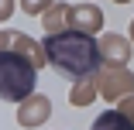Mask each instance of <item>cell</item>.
Returning a JSON list of instances; mask_svg holds the SVG:
<instances>
[{
    "label": "cell",
    "mask_w": 134,
    "mask_h": 130,
    "mask_svg": "<svg viewBox=\"0 0 134 130\" xmlns=\"http://www.w3.org/2000/svg\"><path fill=\"white\" fill-rule=\"evenodd\" d=\"M72 21H76V28H86V31H96V28H103V17H100V10L96 7H72Z\"/></svg>",
    "instance_id": "cell-8"
},
{
    "label": "cell",
    "mask_w": 134,
    "mask_h": 130,
    "mask_svg": "<svg viewBox=\"0 0 134 130\" xmlns=\"http://www.w3.org/2000/svg\"><path fill=\"white\" fill-rule=\"evenodd\" d=\"M41 48H45L48 65L59 75H69V79H86V75H93L96 65L103 62V51L93 41V34L90 31H76V28L48 34Z\"/></svg>",
    "instance_id": "cell-1"
},
{
    "label": "cell",
    "mask_w": 134,
    "mask_h": 130,
    "mask_svg": "<svg viewBox=\"0 0 134 130\" xmlns=\"http://www.w3.org/2000/svg\"><path fill=\"white\" fill-rule=\"evenodd\" d=\"M120 110H124V113H127V116H131V120H134V99H131V96H127V99H124V106H120Z\"/></svg>",
    "instance_id": "cell-12"
},
{
    "label": "cell",
    "mask_w": 134,
    "mask_h": 130,
    "mask_svg": "<svg viewBox=\"0 0 134 130\" xmlns=\"http://www.w3.org/2000/svg\"><path fill=\"white\" fill-rule=\"evenodd\" d=\"M69 17H72L69 7H55V10H48V14H45V28H48V34L65 31V21H69Z\"/></svg>",
    "instance_id": "cell-9"
},
{
    "label": "cell",
    "mask_w": 134,
    "mask_h": 130,
    "mask_svg": "<svg viewBox=\"0 0 134 130\" xmlns=\"http://www.w3.org/2000/svg\"><path fill=\"white\" fill-rule=\"evenodd\" d=\"M100 51H103V62H110V65H124L127 62V41H120L117 34H107L100 41Z\"/></svg>",
    "instance_id": "cell-6"
},
{
    "label": "cell",
    "mask_w": 134,
    "mask_h": 130,
    "mask_svg": "<svg viewBox=\"0 0 134 130\" xmlns=\"http://www.w3.org/2000/svg\"><path fill=\"white\" fill-rule=\"evenodd\" d=\"M90 130H134V120L124 113V110H107L93 120Z\"/></svg>",
    "instance_id": "cell-5"
},
{
    "label": "cell",
    "mask_w": 134,
    "mask_h": 130,
    "mask_svg": "<svg viewBox=\"0 0 134 130\" xmlns=\"http://www.w3.org/2000/svg\"><path fill=\"white\" fill-rule=\"evenodd\" d=\"M48 113H52V99L48 96H28V99L21 103V110H17V120L24 127H38Z\"/></svg>",
    "instance_id": "cell-4"
},
{
    "label": "cell",
    "mask_w": 134,
    "mask_h": 130,
    "mask_svg": "<svg viewBox=\"0 0 134 130\" xmlns=\"http://www.w3.org/2000/svg\"><path fill=\"white\" fill-rule=\"evenodd\" d=\"M131 38H134V24H131Z\"/></svg>",
    "instance_id": "cell-14"
},
{
    "label": "cell",
    "mask_w": 134,
    "mask_h": 130,
    "mask_svg": "<svg viewBox=\"0 0 134 130\" xmlns=\"http://www.w3.org/2000/svg\"><path fill=\"white\" fill-rule=\"evenodd\" d=\"M4 45H21V55H28L35 65H41V62H48L45 58V48H38L35 41H28V38H21V34H14V31H4Z\"/></svg>",
    "instance_id": "cell-7"
},
{
    "label": "cell",
    "mask_w": 134,
    "mask_h": 130,
    "mask_svg": "<svg viewBox=\"0 0 134 130\" xmlns=\"http://www.w3.org/2000/svg\"><path fill=\"white\" fill-rule=\"evenodd\" d=\"M114 4H127V0H114Z\"/></svg>",
    "instance_id": "cell-13"
},
{
    "label": "cell",
    "mask_w": 134,
    "mask_h": 130,
    "mask_svg": "<svg viewBox=\"0 0 134 130\" xmlns=\"http://www.w3.org/2000/svg\"><path fill=\"white\" fill-rule=\"evenodd\" d=\"M35 62L28 55L4 48L0 55V82H4V99L10 103H24L28 96H35Z\"/></svg>",
    "instance_id": "cell-2"
},
{
    "label": "cell",
    "mask_w": 134,
    "mask_h": 130,
    "mask_svg": "<svg viewBox=\"0 0 134 130\" xmlns=\"http://www.w3.org/2000/svg\"><path fill=\"white\" fill-rule=\"evenodd\" d=\"M100 92H103L107 99H120V96L134 92V75L124 72L120 65L107 69V72H103V79H100Z\"/></svg>",
    "instance_id": "cell-3"
},
{
    "label": "cell",
    "mask_w": 134,
    "mask_h": 130,
    "mask_svg": "<svg viewBox=\"0 0 134 130\" xmlns=\"http://www.w3.org/2000/svg\"><path fill=\"white\" fill-rule=\"evenodd\" d=\"M96 89H100V86H93V82H76V86H72V92H69L72 106H86V103L96 96Z\"/></svg>",
    "instance_id": "cell-10"
},
{
    "label": "cell",
    "mask_w": 134,
    "mask_h": 130,
    "mask_svg": "<svg viewBox=\"0 0 134 130\" xmlns=\"http://www.w3.org/2000/svg\"><path fill=\"white\" fill-rule=\"evenodd\" d=\"M48 4H52V0H24V10H28V14H41Z\"/></svg>",
    "instance_id": "cell-11"
}]
</instances>
